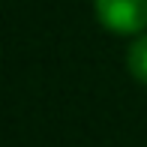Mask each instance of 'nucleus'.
<instances>
[{"label": "nucleus", "mask_w": 147, "mask_h": 147, "mask_svg": "<svg viewBox=\"0 0 147 147\" xmlns=\"http://www.w3.org/2000/svg\"><path fill=\"white\" fill-rule=\"evenodd\" d=\"M93 6L111 33H141L147 27V0H96Z\"/></svg>", "instance_id": "obj_1"}, {"label": "nucleus", "mask_w": 147, "mask_h": 147, "mask_svg": "<svg viewBox=\"0 0 147 147\" xmlns=\"http://www.w3.org/2000/svg\"><path fill=\"white\" fill-rule=\"evenodd\" d=\"M126 60H129V72H132L141 84H147V36H138L135 42L129 45Z\"/></svg>", "instance_id": "obj_2"}]
</instances>
